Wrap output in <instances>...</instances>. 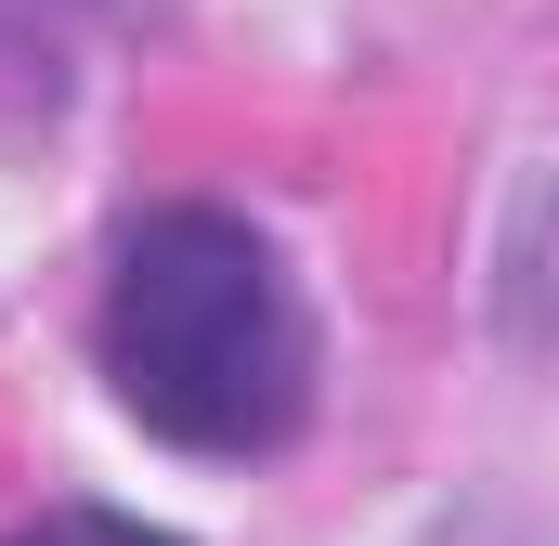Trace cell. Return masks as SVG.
Wrapping results in <instances>:
<instances>
[{"instance_id":"6da1fadb","label":"cell","mask_w":559,"mask_h":546,"mask_svg":"<svg viewBox=\"0 0 559 546\" xmlns=\"http://www.w3.org/2000/svg\"><path fill=\"white\" fill-rule=\"evenodd\" d=\"M105 391L182 455H286L312 416V299L235 209H156L105 273Z\"/></svg>"},{"instance_id":"7a4b0ae2","label":"cell","mask_w":559,"mask_h":546,"mask_svg":"<svg viewBox=\"0 0 559 546\" xmlns=\"http://www.w3.org/2000/svg\"><path fill=\"white\" fill-rule=\"evenodd\" d=\"M13 546H182V534H143V521H105V508H52V521H26Z\"/></svg>"}]
</instances>
